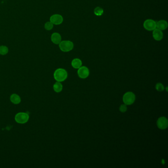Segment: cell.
<instances>
[{"label":"cell","instance_id":"cell-3","mask_svg":"<svg viewBox=\"0 0 168 168\" xmlns=\"http://www.w3.org/2000/svg\"><path fill=\"white\" fill-rule=\"evenodd\" d=\"M29 119V115L26 112H19L15 116V120L19 124H25L27 122Z\"/></svg>","mask_w":168,"mask_h":168},{"label":"cell","instance_id":"cell-17","mask_svg":"<svg viewBox=\"0 0 168 168\" xmlns=\"http://www.w3.org/2000/svg\"><path fill=\"white\" fill-rule=\"evenodd\" d=\"M156 89L159 92H162L165 89L164 86L161 83H158L155 86Z\"/></svg>","mask_w":168,"mask_h":168},{"label":"cell","instance_id":"cell-2","mask_svg":"<svg viewBox=\"0 0 168 168\" xmlns=\"http://www.w3.org/2000/svg\"><path fill=\"white\" fill-rule=\"evenodd\" d=\"M59 44V48L61 50L65 52L71 51L74 47L73 42L70 40L61 41Z\"/></svg>","mask_w":168,"mask_h":168},{"label":"cell","instance_id":"cell-16","mask_svg":"<svg viewBox=\"0 0 168 168\" xmlns=\"http://www.w3.org/2000/svg\"><path fill=\"white\" fill-rule=\"evenodd\" d=\"M9 52V48L7 46H0V54L5 55L7 54Z\"/></svg>","mask_w":168,"mask_h":168},{"label":"cell","instance_id":"cell-5","mask_svg":"<svg viewBox=\"0 0 168 168\" xmlns=\"http://www.w3.org/2000/svg\"><path fill=\"white\" fill-rule=\"evenodd\" d=\"M144 27L149 31H153L156 28V22L150 19H147L144 23Z\"/></svg>","mask_w":168,"mask_h":168},{"label":"cell","instance_id":"cell-7","mask_svg":"<svg viewBox=\"0 0 168 168\" xmlns=\"http://www.w3.org/2000/svg\"><path fill=\"white\" fill-rule=\"evenodd\" d=\"M157 125L160 129H166L168 126V119L165 117H160L157 120Z\"/></svg>","mask_w":168,"mask_h":168},{"label":"cell","instance_id":"cell-4","mask_svg":"<svg viewBox=\"0 0 168 168\" xmlns=\"http://www.w3.org/2000/svg\"><path fill=\"white\" fill-rule=\"evenodd\" d=\"M135 95L131 92H128L125 93L123 97V101L126 105L133 104L135 101Z\"/></svg>","mask_w":168,"mask_h":168},{"label":"cell","instance_id":"cell-11","mask_svg":"<svg viewBox=\"0 0 168 168\" xmlns=\"http://www.w3.org/2000/svg\"><path fill=\"white\" fill-rule=\"evenodd\" d=\"M168 26V23L165 20H159L156 22V28L161 31L167 29Z\"/></svg>","mask_w":168,"mask_h":168},{"label":"cell","instance_id":"cell-12","mask_svg":"<svg viewBox=\"0 0 168 168\" xmlns=\"http://www.w3.org/2000/svg\"><path fill=\"white\" fill-rule=\"evenodd\" d=\"M10 100L13 104L18 105L21 102V98L17 94H13L10 97Z\"/></svg>","mask_w":168,"mask_h":168},{"label":"cell","instance_id":"cell-9","mask_svg":"<svg viewBox=\"0 0 168 168\" xmlns=\"http://www.w3.org/2000/svg\"><path fill=\"white\" fill-rule=\"evenodd\" d=\"M152 36L154 39L157 41H160L163 38V33L160 30L156 28L152 33Z\"/></svg>","mask_w":168,"mask_h":168},{"label":"cell","instance_id":"cell-19","mask_svg":"<svg viewBox=\"0 0 168 168\" xmlns=\"http://www.w3.org/2000/svg\"><path fill=\"white\" fill-rule=\"evenodd\" d=\"M127 110V105L125 104L121 105L120 106V108H119V110L122 112H126Z\"/></svg>","mask_w":168,"mask_h":168},{"label":"cell","instance_id":"cell-13","mask_svg":"<svg viewBox=\"0 0 168 168\" xmlns=\"http://www.w3.org/2000/svg\"><path fill=\"white\" fill-rule=\"evenodd\" d=\"M82 61L79 59L75 58L71 61V66L75 69H79L82 66Z\"/></svg>","mask_w":168,"mask_h":168},{"label":"cell","instance_id":"cell-15","mask_svg":"<svg viewBox=\"0 0 168 168\" xmlns=\"http://www.w3.org/2000/svg\"><path fill=\"white\" fill-rule=\"evenodd\" d=\"M94 14L96 16L100 17V16L102 15L103 13H104V10H103V9L102 7H96L95 9H94Z\"/></svg>","mask_w":168,"mask_h":168},{"label":"cell","instance_id":"cell-1","mask_svg":"<svg viewBox=\"0 0 168 168\" xmlns=\"http://www.w3.org/2000/svg\"><path fill=\"white\" fill-rule=\"evenodd\" d=\"M68 77V73L65 69L59 68L56 69L54 73V77L57 81L62 82L65 81Z\"/></svg>","mask_w":168,"mask_h":168},{"label":"cell","instance_id":"cell-18","mask_svg":"<svg viewBox=\"0 0 168 168\" xmlns=\"http://www.w3.org/2000/svg\"><path fill=\"white\" fill-rule=\"evenodd\" d=\"M53 27V24L51 23L50 21V22H47L46 23L45 25H44V28L46 30H51L52 29Z\"/></svg>","mask_w":168,"mask_h":168},{"label":"cell","instance_id":"cell-6","mask_svg":"<svg viewBox=\"0 0 168 168\" xmlns=\"http://www.w3.org/2000/svg\"><path fill=\"white\" fill-rule=\"evenodd\" d=\"M77 74L81 79H86L89 75V70L85 66H81L79 68Z\"/></svg>","mask_w":168,"mask_h":168},{"label":"cell","instance_id":"cell-8","mask_svg":"<svg viewBox=\"0 0 168 168\" xmlns=\"http://www.w3.org/2000/svg\"><path fill=\"white\" fill-rule=\"evenodd\" d=\"M50 21L54 25H58L62 23L63 21V18L62 16L60 15L56 14L52 15L50 18Z\"/></svg>","mask_w":168,"mask_h":168},{"label":"cell","instance_id":"cell-14","mask_svg":"<svg viewBox=\"0 0 168 168\" xmlns=\"http://www.w3.org/2000/svg\"><path fill=\"white\" fill-rule=\"evenodd\" d=\"M53 89L54 91L56 92L57 93H59L61 91H62L63 89L62 84L60 82L57 81L55 84L53 85Z\"/></svg>","mask_w":168,"mask_h":168},{"label":"cell","instance_id":"cell-10","mask_svg":"<svg viewBox=\"0 0 168 168\" xmlns=\"http://www.w3.org/2000/svg\"><path fill=\"white\" fill-rule=\"evenodd\" d=\"M51 40L52 42L55 44H59L62 40V38L60 34L58 33H54L51 36Z\"/></svg>","mask_w":168,"mask_h":168}]
</instances>
